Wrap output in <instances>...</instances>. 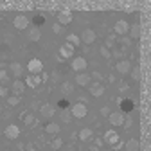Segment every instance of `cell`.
Instances as JSON below:
<instances>
[{"mask_svg": "<svg viewBox=\"0 0 151 151\" xmlns=\"http://www.w3.org/2000/svg\"><path fill=\"white\" fill-rule=\"evenodd\" d=\"M45 131H47L49 135H58L60 133V124L58 122H49L45 126Z\"/></svg>", "mask_w": 151, "mask_h": 151, "instance_id": "22", "label": "cell"}, {"mask_svg": "<svg viewBox=\"0 0 151 151\" xmlns=\"http://www.w3.org/2000/svg\"><path fill=\"white\" fill-rule=\"evenodd\" d=\"M124 113H121V111H111L110 115H108V122L111 124V126H122L124 124Z\"/></svg>", "mask_w": 151, "mask_h": 151, "instance_id": "6", "label": "cell"}, {"mask_svg": "<svg viewBox=\"0 0 151 151\" xmlns=\"http://www.w3.org/2000/svg\"><path fill=\"white\" fill-rule=\"evenodd\" d=\"M2 133H4L9 140H16L18 137H20V128H18L16 124H9V126L2 131Z\"/></svg>", "mask_w": 151, "mask_h": 151, "instance_id": "8", "label": "cell"}, {"mask_svg": "<svg viewBox=\"0 0 151 151\" xmlns=\"http://www.w3.org/2000/svg\"><path fill=\"white\" fill-rule=\"evenodd\" d=\"M11 88H13V93H14V96H16V97H20L22 93H24V90H25V83H24L22 79H14Z\"/></svg>", "mask_w": 151, "mask_h": 151, "instance_id": "16", "label": "cell"}, {"mask_svg": "<svg viewBox=\"0 0 151 151\" xmlns=\"http://www.w3.org/2000/svg\"><path fill=\"white\" fill-rule=\"evenodd\" d=\"M13 25H14V29H18V31H24V29L29 27V18H27L25 14H16L14 20H13Z\"/></svg>", "mask_w": 151, "mask_h": 151, "instance_id": "5", "label": "cell"}, {"mask_svg": "<svg viewBox=\"0 0 151 151\" xmlns=\"http://www.w3.org/2000/svg\"><path fill=\"white\" fill-rule=\"evenodd\" d=\"M129 74H131V79H133V81H139L140 79V68L139 67H131Z\"/></svg>", "mask_w": 151, "mask_h": 151, "instance_id": "28", "label": "cell"}, {"mask_svg": "<svg viewBox=\"0 0 151 151\" xmlns=\"http://www.w3.org/2000/svg\"><path fill=\"white\" fill-rule=\"evenodd\" d=\"M40 38H42V31L38 29V27L29 29V40H31V42H38Z\"/></svg>", "mask_w": 151, "mask_h": 151, "instance_id": "24", "label": "cell"}, {"mask_svg": "<svg viewBox=\"0 0 151 151\" xmlns=\"http://www.w3.org/2000/svg\"><path fill=\"white\" fill-rule=\"evenodd\" d=\"M0 97H7V88L0 85Z\"/></svg>", "mask_w": 151, "mask_h": 151, "instance_id": "40", "label": "cell"}, {"mask_svg": "<svg viewBox=\"0 0 151 151\" xmlns=\"http://www.w3.org/2000/svg\"><path fill=\"white\" fill-rule=\"evenodd\" d=\"M79 40H81V43H85V45H92L93 42L97 40V34H96V31H93V29H85V31L81 32V36H79Z\"/></svg>", "mask_w": 151, "mask_h": 151, "instance_id": "3", "label": "cell"}, {"mask_svg": "<svg viewBox=\"0 0 151 151\" xmlns=\"http://www.w3.org/2000/svg\"><path fill=\"white\" fill-rule=\"evenodd\" d=\"M140 149V142L137 139H129L126 142V151H139Z\"/></svg>", "mask_w": 151, "mask_h": 151, "instance_id": "23", "label": "cell"}, {"mask_svg": "<svg viewBox=\"0 0 151 151\" xmlns=\"http://www.w3.org/2000/svg\"><path fill=\"white\" fill-rule=\"evenodd\" d=\"M61 121H63V122H70V113L63 111V113H61Z\"/></svg>", "mask_w": 151, "mask_h": 151, "instance_id": "39", "label": "cell"}, {"mask_svg": "<svg viewBox=\"0 0 151 151\" xmlns=\"http://www.w3.org/2000/svg\"><path fill=\"white\" fill-rule=\"evenodd\" d=\"M40 113L43 117H47V119H50L54 113H56V110H54V106L52 104H49V103H45V104H42V108H40Z\"/></svg>", "mask_w": 151, "mask_h": 151, "instance_id": "18", "label": "cell"}, {"mask_svg": "<svg viewBox=\"0 0 151 151\" xmlns=\"http://www.w3.org/2000/svg\"><path fill=\"white\" fill-rule=\"evenodd\" d=\"M119 104H121V113H129L135 108V103L131 99H122V101H119Z\"/></svg>", "mask_w": 151, "mask_h": 151, "instance_id": "17", "label": "cell"}, {"mask_svg": "<svg viewBox=\"0 0 151 151\" xmlns=\"http://www.w3.org/2000/svg\"><path fill=\"white\" fill-rule=\"evenodd\" d=\"M7 81V70H0V83Z\"/></svg>", "mask_w": 151, "mask_h": 151, "instance_id": "35", "label": "cell"}, {"mask_svg": "<svg viewBox=\"0 0 151 151\" xmlns=\"http://www.w3.org/2000/svg\"><path fill=\"white\" fill-rule=\"evenodd\" d=\"M93 137V131L90 129V128H81L79 129V140L81 142H86V140H90Z\"/></svg>", "mask_w": 151, "mask_h": 151, "instance_id": "21", "label": "cell"}, {"mask_svg": "<svg viewBox=\"0 0 151 151\" xmlns=\"http://www.w3.org/2000/svg\"><path fill=\"white\" fill-rule=\"evenodd\" d=\"M67 43H70L72 47H78V45L81 43V40H79V36H78V34L70 32V34H67Z\"/></svg>", "mask_w": 151, "mask_h": 151, "instance_id": "25", "label": "cell"}, {"mask_svg": "<svg viewBox=\"0 0 151 151\" xmlns=\"http://www.w3.org/2000/svg\"><path fill=\"white\" fill-rule=\"evenodd\" d=\"M90 78H93V79H97V83H101V79H103V76H101V72H93Z\"/></svg>", "mask_w": 151, "mask_h": 151, "instance_id": "38", "label": "cell"}, {"mask_svg": "<svg viewBox=\"0 0 151 151\" xmlns=\"http://www.w3.org/2000/svg\"><path fill=\"white\" fill-rule=\"evenodd\" d=\"M32 24H34V27L40 29V25L45 24V16H43V14H36V16L32 18Z\"/></svg>", "mask_w": 151, "mask_h": 151, "instance_id": "27", "label": "cell"}, {"mask_svg": "<svg viewBox=\"0 0 151 151\" xmlns=\"http://www.w3.org/2000/svg\"><path fill=\"white\" fill-rule=\"evenodd\" d=\"M103 142H104L103 139H96V147H101V146H103Z\"/></svg>", "mask_w": 151, "mask_h": 151, "instance_id": "42", "label": "cell"}, {"mask_svg": "<svg viewBox=\"0 0 151 151\" xmlns=\"http://www.w3.org/2000/svg\"><path fill=\"white\" fill-rule=\"evenodd\" d=\"M9 70H11V74L14 76V78L18 79L22 76V72H24V67H22V63H18V61H13L11 65H9Z\"/></svg>", "mask_w": 151, "mask_h": 151, "instance_id": "19", "label": "cell"}, {"mask_svg": "<svg viewBox=\"0 0 151 151\" xmlns=\"http://www.w3.org/2000/svg\"><path fill=\"white\" fill-rule=\"evenodd\" d=\"M0 113H2V106H0Z\"/></svg>", "mask_w": 151, "mask_h": 151, "instance_id": "46", "label": "cell"}, {"mask_svg": "<svg viewBox=\"0 0 151 151\" xmlns=\"http://www.w3.org/2000/svg\"><path fill=\"white\" fill-rule=\"evenodd\" d=\"M104 151H113V149H104Z\"/></svg>", "mask_w": 151, "mask_h": 151, "instance_id": "45", "label": "cell"}, {"mask_svg": "<svg viewBox=\"0 0 151 151\" xmlns=\"http://www.w3.org/2000/svg\"><path fill=\"white\" fill-rule=\"evenodd\" d=\"M58 106H60V108H63V110H67V108H68V106H70V103H68V101H67V99H61V101H60V103H58Z\"/></svg>", "mask_w": 151, "mask_h": 151, "instance_id": "34", "label": "cell"}, {"mask_svg": "<svg viewBox=\"0 0 151 151\" xmlns=\"http://www.w3.org/2000/svg\"><path fill=\"white\" fill-rule=\"evenodd\" d=\"M24 122H25L27 126H32V124L36 122V119H34L32 113H25V115H24Z\"/></svg>", "mask_w": 151, "mask_h": 151, "instance_id": "29", "label": "cell"}, {"mask_svg": "<svg viewBox=\"0 0 151 151\" xmlns=\"http://www.w3.org/2000/svg\"><path fill=\"white\" fill-rule=\"evenodd\" d=\"M110 113H111V111H110V108H108V106H103V108H101V115H103V117H108Z\"/></svg>", "mask_w": 151, "mask_h": 151, "instance_id": "37", "label": "cell"}, {"mask_svg": "<svg viewBox=\"0 0 151 151\" xmlns=\"http://www.w3.org/2000/svg\"><path fill=\"white\" fill-rule=\"evenodd\" d=\"M129 40H139L140 38V24H133L129 25Z\"/></svg>", "mask_w": 151, "mask_h": 151, "instance_id": "20", "label": "cell"}, {"mask_svg": "<svg viewBox=\"0 0 151 151\" xmlns=\"http://www.w3.org/2000/svg\"><path fill=\"white\" fill-rule=\"evenodd\" d=\"M27 149H29V151H36V149H34V146H32V144H29V146H27Z\"/></svg>", "mask_w": 151, "mask_h": 151, "instance_id": "43", "label": "cell"}, {"mask_svg": "<svg viewBox=\"0 0 151 151\" xmlns=\"http://www.w3.org/2000/svg\"><path fill=\"white\" fill-rule=\"evenodd\" d=\"M121 43L126 45V47H129V45H131V40H129L128 36H121Z\"/></svg>", "mask_w": 151, "mask_h": 151, "instance_id": "36", "label": "cell"}, {"mask_svg": "<svg viewBox=\"0 0 151 151\" xmlns=\"http://www.w3.org/2000/svg\"><path fill=\"white\" fill-rule=\"evenodd\" d=\"M52 31H54V34H61V32H63V27H61L58 22H56V24L52 25Z\"/></svg>", "mask_w": 151, "mask_h": 151, "instance_id": "33", "label": "cell"}, {"mask_svg": "<svg viewBox=\"0 0 151 151\" xmlns=\"http://www.w3.org/2000/svg\"><path fill=\"white\" fill-rule=\"evenodd\" d=\"M47 79V76L43 74H29L27 76V78H25V86H29V88H38V86H40L42 85V81H45Z\"/></svg>", "mask_w": 151, "mask_h": 151, "instance_id": "1", "label": "cell"}, {"mask_svg": "<svg viewBox=\"0 0 151 151\" xmlns=\"http://www.w3.org/2000/svg\"><path fill=\"white\" fill-rule=\"evenodd\" d=\"M113 31H115L117 36H126L128 31H129V24L126 20H117L115 25H113Z\"/></svg>", "mask_w": 151, "mask_h": 151, "instance_id": "10", "label": "cell"}, {"mask_svg": "<svg viewBox=\"0 0 151 151\" xmlns=\"http://www.w3.org/2000/svg\"><path fill=\"white\" fill-rule=\"evenodd\" d=\"M74 49H76V47H72L70 43H63V45L60 47V58H61V60L72 58V56H74Z\"/></svg>", "mask_w": 151, "mask_h": 151, "instance_id": "12", "label": "cell"}, {"mask_svg": "<svg viewBox=\"0 0 151 151\" xmlns=\"http://www.w3.org/2000/svg\"><path fill=\"white\" fill-rule=\"evenodd\" d=\"M90 81H92V78L86 72H79L78 76H76V85H79V86H88Z\"/></svg>", "mask_w": 151, "mask_h": 151, "instance_id": "14", "label": "cell"}, {"mask_svg": "<svg viewBox=\"0 0 151 151\" xmlns=\"http://www.w3.org/2000/svg\"><path fill=\"white\" fill-rule=\"evenodd\" d=\"M86 67H88V61L83 58V56H79V58H74L72 60V70H76V72H85L86 70Z\"/></svg>", "mask_w": 151, "mask_h": 151, "instance_id": "7", "label": "cell"}, {"mask_svg": "<svg viewBox=\"0 0 151 151\" xmlns=\"http://www.w3.org/2000/svg\"><path fill=\"white\" fill-rule=\"evenodd\" d=\"M115 70L119 72V74H129V70H131V63L128 61V60H121V61H117V65H115Z\"/></svg>", "mask_w": 151, "mask_h": 151, "instance_id": "15", "label": "cell"}, {"mask_svg": "<svg viewBox=\"0 0 151 151\" xmlns=\"http://www.w3.org/2000/svg\"><path fill=\"white\" fill-rule=\"evenodd\" d=\"M88 151H97V147H96V146H92V147H90Z\"/></svg>", "mask_w": 151, "mask_h": 151, "instance_id": "44", "label": "cell"}, {"mask_svg": "<svg viewBox=\"0 0 151 151\" xmlns=\"http://www.w3.org/2000/svg\"><path fill=\"white\" fill-rule=\"evenodd\" d=\"M103 140L113 147V146H115L117 142H121V137H119V133H117L115 129H108L106 133H104V139H103Z\"/></svg>", "mask_w": 151, "mask_h": 151, "instance_id": "9", "label": "cell"}, {"mask_svg": "<svg viewBox=\"0 0 151 151\" xmlns=\"http://www.w3.org/2000/svg\"><path fill=\"white\" fill-rule=\"evenodd\" d=\"M86 113H88V108H86L85 103H76V104L70 106V115L76 117V119H83V117H86Z\"/></svg>", "mask_w": 151, "mask_h": 151, "instance_id": "2", "label": "cell"}, {"mask_svg": "<svg viewBox=\"0 0 151 151\" xmlns=\"http://www.w3.org/2000/svg\"><path fill=\"white\" fill-rule=\"evenodd\" d=\"M27 70H29V74H42V72H43V61H42V60H38V58L29 60V63H27Z\"/></svg>", "mask_w": 151, "mask_h": 151, "instance_id": "4", "label": "cell"}, {"mask_svg": "<svg viewBox=\"0 0 151 151\" xmlns=\"http://www.w3.org/2000/svg\"><path fill=\"white\" fill-rule=\"evenodd\" d=\"M72 92H74V85L72 83H68V81L61 83V93L63 96H68V93H72Z\"/></svg>", "mask_w": 151, "mask_h": 151, "instance_id": "26", "label": "cell"}, {"mask_svg": "<svg viewBox=\"0 0 151 151\" xmlns=\"http://www.w3.org/2000/svg\"><path fill=\"white\" fill-rule=\"evenodd\" d=\"M119 90H121V92L128 90V83H121V85H119Z\"/></svg>", "mask_w": 151, "mask_h": 151, "instance_id": "41", "label": "cell"}, {"mask_svg": "<svg viewBox=\"0 0 151 151\" xmlns=\"http://www.w3.org/2000/svg\"><path fill=\"white\" fill-rule=\"evenodd\" d=\"M99 52H101V56H103V58H106V60H110V58H111V52H110V49H108V47H104V45L99 49Z\"/></svg>", "mask_w": 151, "mask_h": 151, "instance_id": "31", "label": "cell"}, {"mask_svg": "<svg viewBox=\"0 0 151 151\" xmlns=\"http://www.w3.org/2000/svg\"><path fill=\"white\" fill-rule=\"evenodd\" d=\"M72 18H74L72 11H68V9L60 11V13H58V24L63 27V25H67V24H70V22H72Z\"/></svg>", "mask_w": 151, "mask_h": 151, "instance_id": "11", "label": "cell"}, {"mask_svg": "<svg viewBox=\"0 0 151 151\" xmlns=\"http://www.w3.org/2000/svg\"><path fill=\"white\" fill-rule=\"evenodd\" d=\"M0 135H2V129H0Z\"/></svg>", "mask_w": 151, "mask_h": 151, "instance_id": "47", "label": "cell"}, {"mask_svg": "<svg viewBox=\"0 0 151 151\" xmlns=\"http://www.w3.org/2000/svg\"><path fill=\"white\" fill-rule=\"evenodd\" d=\"M88 90H90V93L93 97H101L103 93H104V86L101 85V83H92V85H88Z\"/></svg>", "mask_w": 151, "mask_h": 151, "instance_id": "13", "label": "cell"}, {"mask_svg": "<svg viewBox=\"0 0 151 151\" xmlns=\"http://www.w3.org/2000/svg\"><path fill=\"white\" fill-rule=\"evenodd\" d=\"M18 103H20V97H16V96H7V104H9V106H16Z\"/></svg>", "mask_w": 151, "mask_h": 151, "instance_id": "32", "label": "cell"}, {"mask_svg": "<svg viewBox=\"0 0 151 151\" xmlns=\"http://www.w3.org/2000/svg\"><path fill=\"white\" fill-rule=\"evenodd\" d=\"M61 146H63V140H61L60 137H56V139L50 142V147H52V149H60Z\"/></svg>", "mask_w": 151, "mask_h": 151, "instance_id": "30", "label": "cell"}]
</instances>
